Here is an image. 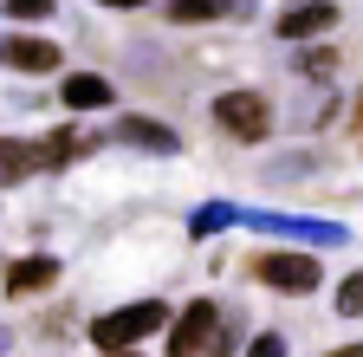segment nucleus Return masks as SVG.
<instances>
[{"label":"nucleus","instance_id":"4468645a","mask_svg":"<svg viewBox=\"0 0 363 357\" xmlns=\"http://www.w3.org/2000/svg\"><path fill=\"white\" fill-rule=\"evenodd\" d=\"M0 13H7V20H52L59 0H0Z\"/></svg>","mask_w":363,"mask_h":357},{"label":"nucleus","instance_id":"6ab92c4d","mask_svg":"<svg viewBox=\"0 0 363 357\" xmlns=\"http://www.w3.org/2000/svg\"><path fill=\"white\" fill-rule=\"evenodd\" d=\"M98 7H143V0H98Z\"/></svg>","mask_w":363,"mask_h":357},{"label":"nucleus","instance_id":"f3484780","mask_svg":"<svg viewBox=\"0 0 363 357\" xmlns=\"http://www.w3.org/2000/svg\"><path fill=\"white\" fill-rule=\"evenodd\" d=\"M247 357H286V338L279 331H253L247 338Z\"/></svg>","mask_w":363,"mask_h":357},{"label":"nucleus","instance_id":"20e7f679","mask_svg":"<svg viewBox=\"0 0 363 357\" xmlns=\"http://www.w3.org/2000/svg\"><path fill=\"white\" fill-rule=\"evenodd\" d=\"M214 123H220L234 143H259L266 130H272V104H266L259 92H220V98H214Z\"/></svg>","mask_w":363,"mask_h":357},{"label":"nucleus","instance_id":"aec40b11","mask_svg":"<svg viewBox=\"0 0 363 357\" xmlns=\"http://www.w3.org/2000/svg\"><path fill=\"white\" fill-rule=\"evenodd\" d=\"M98 357H143V351H98Z\"/></svg>","mask_w":363,"mask_h":357},{"label":"nucleus","instance_id":"4be33fe9","mask_svg":"<svg viewBox=\"0 0 363 357\" xmlns=\"http://www.w3.org/2000/svg\"><path fill=\"white\" fill-rule=\"evenodd\" d=\"M357 117H363V104H357Z\"/></svg>","mask_w":363,"mask_h":357},{"label":"nucleus","instance_id":"f03ea898","mask_svg":"<svg viewBox=\"0 0 363 357\" xmlns=\"http://www.w3.org/2000/svg\"><path fill=\"white\" fill-rule=\"evenodd\" d=\"M240 228L253 234H279V241H298V247H344L350 228L331 214H272V208H240Z\"/></svg>","mask_w":363,"mask_h":357},{"label":"nucleus","instance_id":"9b49d317","mask_svg":"<svg viewBox=\"0 0 363 357\" xmlns=\"http://www.w3.org/2000/svg\"><path fill=\"white\" fill-rule=\"evenodd\" d=\"M39 169H45V150H39L33 137H0V189L33 182Z\"/></svg>","mask_w":363,"mask_h":357},{"label":"nucleus","instance_id":"f8f14e48","mask_svg":"<svg viewBox=\"0 0 363 357\" xmlns=\"http://www.w3.org/2000/svg\"><path fill=\"white\" fill-rule=\"evenodd\" d=\"M162 13L175 26H214V20H227V0H162Z\"/></svg>","mask_w":363,"mask_h":357},{"label":"nucleus","instance_id":"2eb2a0df","mask_svg":"<svg viewBox=\"0 0 363 357\" xmlns=\"http://www.w3.org/2000/svg\"><path fill=\"white\" fill-rule=\"evenodd\" d=\"M325 72H337V53L331 46H305L298 53V78H325Z\"/></svg>","mask_w":363,"mask_h":357},{"label":"nucleus","instance_id":"6e6552de","mask_svg":"<svg viewBox=\"0 0 363 357\" xmlns=\"http://www.w3.org/2000/svg\"><path fill=\"white\" fill-rule=\"evenodd\" d=\"M111 98H117V84L104 72H65L59 78V104L65 111H104Z\"/></svg>","mask_w":363,"mask_h":357},{"label":"nucleus","instance_id":"423d86ee","mask_svg":"<svg viewBox=\"0 0 363 357\" xmlns=\"http://www.w3.org/2000/svg\"><path fill=\"white\" fill-rule=\"evenodd\" d=\"M337 26V0H292V7L279 13V39H292V46H305V39H325Z\"/></svg>","mask_w":363,"mask_h":357},{"label":"nucleus","instance_id":"9d476101","mask_svg":"<svg viewBox=\"0 0 363 357\" xmlns=\"http://www.w3.org/2000/svg\"><path fill=\"white\" fill-rule=\"evenodd\" d=\"M45 286H59V260L52 253H26V260L7 266V292L13 299H39Z\"/></svg>","mask_w":363,"mask_h":357},{"label":"nucleus","instance_id":"412c9836","mask_svg":"<svg viewBox=\"0 0 363 357\" xmlns=\"http://www.w3.org/2000/svg\"><path fill=\"white\" fill-rule=\"evenodd\" d=\"M0 351H7V331H0Z\"/></svg>","mask_w":363,"mask_h":357},{"label":"nucleus","instance_id":"dca6fc26","mask_svg":"<svg viewBox=\"0 0 363 357\" xmlns=\"http://www.w3.org/2000/svg\"><path fill=\"white\" fill-rule=\"evenodd\" d=\"M337 319H363V266L337 286Z\"/></svg>","mask_w":363,"mask_h":357},{"label":"nucleus","instance_id":"0eeeda50","mask_svg":"<svg viewBox=\"0 0 363 357\" xmlns=\"http://www.w3.org/2000/svg\"><path fill=\"white\" fill-rule=\"evenodd\" d=\"M0 65H13V72H59V65H65V53H59V39L7 33V39H0Z\"/></svg>","mask_w":363,"mask_h":357},{"label":"nucleus","instance_id":"a211bd4d","mask_svg":"<svg viewBox=\"0 0 363 357\" xmlns=\"http://www.w3.org/2000/svg\"><path fill=\"white\" fill-rule=\"evenodd\" d=\"M325 357H363V344H337V351H325Z\"/></svg>","mask_w":363,"mask_h":357},{"label":"nucleus","instance_id":"39448f33","mask_svg":"<svg viewBox=\"0 0 363 357\" xmlns=\"http://www.w3.org/2000/svg\"><path fill=\"white\" fill-rule=\"evenodd\" d=\"M220 331V312L214 299H189L169 319V357H208V338Z\"/></svg>","mask_w":363,"mask_h":357},{"label":"nucleus","instance_id":"f257e3e1","mask_svg":"<svg viewBox=\"0 0 363 357\" xmlns=\"http://www.w3.org/2000/svg\"><path fill=\"white\" fill-rule=\"evenodd\" d=\"M169 319H175V312H169L162 299H136V305L104 312V319L91 325V344H98V351H136L143 338H162V331H169Z\"/></svg>","mask_w":363,"mask_h":357},{"label":"nucleus","instance_id":"7ed1b4c3","mask_svg":"<svg viewBox=\"0 0 363 357\" xmlns=\"http://www.w3.org/2000/svg\"><path fill=\"white\" fill-rule=\"evenodd\" d=\"M253 280L272 286V292H286V299H305L311 286H325V266H318L311 247H272L253 260Z\"/></svg>","mask_w":363,"mask_h":357},{"label":"nucleus","instance_id":"1a4fd4ad","mask_svg":"<svg viewBox=\"0 0 363 357\" xmlns=\"http://www.w3.org/2000/svg\"><path fill=\"white\" fill-rule=\"evenodd\" d=\"M111 137H117V143H130V150H156V156H175V150H182V137H175L162 117H117Z\"/></svg>","mask_w":363,"mask_h":357},{"label":"nucleus","instance_id":"ddd939ff","mask_svg":"<svg viewBox=\"0 0 363 357\" xmlns=\"http://www.w3.org/2000/svg\"><path fill=\"white\" fill-rule=\"evenodd\" d=\"M220 228H240V208H234V202H201V208L189 214V234H195V241H208V234H220Z\"/></svg>","mask_w":363,"mask_h":357}]
</instances>
